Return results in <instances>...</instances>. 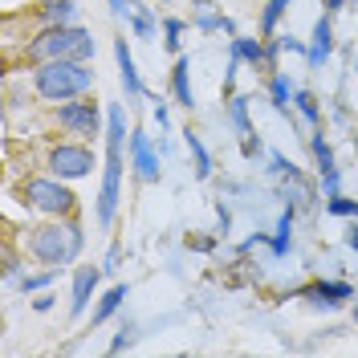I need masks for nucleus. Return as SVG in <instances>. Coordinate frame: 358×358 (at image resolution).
<instances>
[{
	"mask_svg": "<svg viewBox=\"0 0 358 358\" xmlns=\"http://www.w3.org/2000/svg\"><path fill=\"white\" fill-rule=\"evenodd\" d=\"M24 248H29V257H37L41 265L62 268V265H73V261L82 257V248H86V232H82V224L69 220V216H49L45 224L29 228Z\"/></svg>",
	"mask_w": 358,
	"mask_h": 358,
	"instance_id": "obj_1",
	"label": "nucleus"
},
{
	"mask_svg": "<svg viewBox=\"0 0 358 358\" xmlns=\"http://www.w3.org/2000/svg\"><path fill=\"white\" fill-rule=\"evenodd\" d=\"M94 90V69L90 62H41L33 66V94L49 102V106H62L69 98H86Z\"/></svg>",
	"mask_w": 358,
	"mask_h": 358,
	"instance_id": "obj_2",
	"label": "nucleus"
},
{
	"mask_svg": "<svg viewBox=\"0 0 358 358\" xmlns=\"http://www.w3.org/2000/svg\"><path fill=\"white\" fill-rule=\"evenodd\" d=\"M94 33L82 29V24H53V29H41L37 37L24 41V62L41 66V62H90L94 57Z\"/></svg>",
	"mask_w": 358,
	"mask_h": 358,
	"instance_id": "obj_3",
	"label": "nucleus"
},
{
	"mask_svg": "<svg viewBox=\"0 0 358 358\" xmlns=\"http://www.w3.org/2000/svg\"><path fill=\"white\" fill-rule=\"evenodd\" d=\"M21 203L41 212V216H73L78 212V196L69 192V179H24L21 183Z\"/></svg>",
	"mask_w": 358,
	"mask_h": 358,
	"instance_id": "obj_4",
	"label": "nucleus"
},
{
	"mask_svg": "<svg viewBox=\"0 0 358 358\" xmlns=\"http://www.w3.org/2000/svg\"><path fill=\"white\" fill-rule=\"evenodd\" d=\"M53 118H57V127L66 134H78V138H98L102 134V110H98V102L94 98H69V102H62L57 110H53Z\"/></svg>",
	"mask_w": 358,
	"mask_h": 358,
	"instance_id": "obj_5",
	"label": "nucleus"
},
{
	"mask_svg": "<svg viewBox=\"0 0 358 358\" xmlns=\"http://www.w3.org/2000/svg\"><path fill=\"white\" fill-rule=\"evenodd\" d=\"M45 167H49V176L73 183V179H86L94 171V151L82 147V143H57L49 151V159H45Z\"/></svg>",
	"mask_w": 358,
	"mask_h": 358,
	"instance_id": "obj_6",
	"label": "nucleus"
},
{
	"mask_svg": "<svg viewBox=\"0 0 358 358\" xmlns=\"http://www.w3.org/2000/svg\"><path fill=\"white\" fill-rule=\"evenodd\" d=\"M118 200H122V151L106 147V167H102V187H98V224L102 228L114 224Z\"/></svg>",
	"mask_w": 358,
	"mask_h": 358,
	"instance_id": "obj_7",
	"label": "nucleus"
},
{
	"mask_svg": "<svg viewBox=\"0 0 358 358\" xmlns=\"http://www.w3.org/2000/svg\"><path fill=\"white\" fill-rule=\"evenodd\" d=\"M102 273H106V268H98V265H78L73 268V285H69V313H73V317H82V313L90 310V297H94V289H98Z\"/></svg>",
	"mask_w": 358,
	"mask_h": 358,
	"instance_id": "obj_8",
	"label": "nucleus"
},
{
	"mask_svg": "<svg viewBox=\"0 0 358 358\" xmlns=\"http://www.w3.org/2000/svg\"><path fill=\"white\" fill-rule=\"evenodd\" d=\"M131 167H134V176L143 179V183H155L159 179V155H155V147H151V134H143V131H131Z\"/></svg>",
	"mask_w": 358,
	"mask_h": 358,
	"instance_id": "obj_9",
	"label": "nucleus"
},
{
	"mask_svg": "<svg viewBox=\"0 0 358 358\" xmlns=\"http://www.w3.org/2000/svg\"><path fill=\"white\" fill-rule=\"evenodd\" d=\"M330 53H334V24H330V17H317L313 21V33H310V49H306L310 69H322L330 62Z\"/></svg>",
	"mask_w": 358,
	"mask_h": 358,
	"instance_id": "obj_10",
	"label": "nucleus"
},
{
	"mask_svg": "<svg viewBox=\"0 0 358 358\" xmlns=\"http://www.w3.org/2000/svg\"><path fill=\"white\" fill-rule=\"evenodd\" d=\"M297 297L334 310V306H342L346 297H355V285H346V281H313V285H306V289H297Z\"/></svg>",
	"mask_w": 358,
	"mask_h": 358,
	"instance_id": "obj_11",
	"label": "nucleus"
},
{
	"mask_svg": "<svg viewBox=\"0 0 358 358\" xmlns=\"http://www.w3.org/2000/svg\"><path fill=\"white\" fill-rule=\"evenodd\" d=\"M167 86H171V98H176L183 110L196 106V94H192V57H187V53H176V66H171Z\"/></svg>",
	"mask_w": 358,
	"mask_h": 358,
	"instance_id": "obj_12",
	"label": "nucleus"
},
{
	"mask_svg": "<svg viewBox=\"0 0 358 358\" xmlns=\"http://www.w3.org/2000/svg\"><path fill=\"white\" fill-rule=\"evenodd\" d=\"M33 17L41 29H53V24H78V0H41L33 8Z\"/></svg>",
	"mask_w": 358,
	"mask_h": 358,
	"instance_id": "obj_13",
	"label": "nucleus"
},
{
	"mask_svg": "<svg viewBox=\"0 0 358 358\" xmlns=\"http://www.w3.org/2000/svg\"><path fill=\"white\" fill-rule=\"evenodd\" d=\"M114 62H118V78H122V90H127V98H143L138 66H134L131 49H127V37H118V41H114Z\"/></svg>",
	"mask_w": 358,
	"mask_h": 358,
	"instance_id": "obj_14",
	"label": "nucleus"
},
{
	"mask_svg": "<svg viewBox=\"0 0 358 358\" xmlns=\"http://www.w3.org/2000/svg\"><path fill=\"white\" fill-rule=\"evenodd\" d=\"M224 21L228 17L216 8V0H192V24L200 33H224Z\"/></svg>",
	"mask_w": 358,
	"mask_h": 358,
	"instance_id": "obj_15",
	"label": "nucleus"
},
{
	"mask_svg": "<svg viewBox=\"0 0 358 358\" xmlns=\"http://www.w3.org/2000/svg\"><path fill=\"white\" fill-rule=\"evenodd\" d=\"M127 285H122V281H118V285H110V289L102 293V297H98V306H94V317H90V322H94V326H106V322H110L114 313L122 310V301H127Z\"/></svg>",
	"mask_w": 358,
	"mask_h": 358,
	"instance_id": "obj_16",
	"label": "nucleus"
},
{
	"mask_svg": "<svg viewBox=\"0 0 358 358\" xmlns=\"http://www.w3.org/2000/svg\"><path fill=\"white\" fill-rule=\"evenodd\" d=\"M122 143H127V110H122V102H110V110H106V147L122 151Z\"/></svg>",
	"mask_w": 358,
	"mask_h": 358,
	"instance_id": "obj_17",
	"label": "nucleus"
},
{
	"mask_svg": "<svg viewBox=\"0 0 358 358\" xmlns=\"http://www.w3.org/2000/svg\"><path fill=\"white\" fill-rule=\"evenodd\" d=\"M293 216H297V203H289L285 212H281V220H277V232H273V241H268V248H273V257H285L293 245Z\"/></svg>",
	"mask_w": 358,
	"mask_h": 358,
	"instance_id": "obj_18",
	"label": "nucleus"
},
{
	"mask_svg": "<svg viewBox=\"0 0 358 358\" xmlns=\"http://www.w3.org/2000/svg\"><path fill=\"white\" fill-rule=\"evenodd\" d=\"M232 49L245 57L252 69H268V57H265V37H232Z\"/></svg>",
	"mask_w": 358,
	"mask_h": 358,
	"instance_id": "obj_19",
	"label": "nucleus"
},
{
	"mask_svg": "<svg viewBox=\"0 0 358 358\" xmlns=\"http://www.w3.org/2000/svg\"><path fill=\"white\" fill-rule=\"evenodd\" d=\"M289 98H293V82L285 73H268V102L277 114H289Z\"/></svg>",
	"mask_w": 358,
	"mask_h": 358,
	"instance_id": "obj_20",
	"label": "nucleus"
},
{
	"mask_svg": "<svg viewBox=\"0 0 358 358\" xmlns=\"http://www.w3.org/2000/svg\"><path fill=\"white\" fill-rule=\"evenodd\" d=\"M183 143H187V151H192V163H196V179H208L212 176V155H208V147L200 143V134L192 131H183Z\"/></svg>",
	"mask_w": 358,
	"mask_h": 358,
	"instance_id": "obj_21",
	"label": "nucleus"
},
{
	"mask_svg": "<svg viewBox=\"0 0 358 358\" xmlns=\"http://www.w3.org/2000/svg\"><path fill=\"white\" fill-rule=\"evenodd\" d=\"M310 151H313V163H317V171L326 176V171H334V147H330V138L322 134V127H313V138H310Z\"/></svg>",
	"mask_w": 358,
	"mask_h": 358,
	"instance_id": "obj_22",
	"label": "nucleus"
},
{
	"mask_svg": "<svg viewBox=\"0 0 358 358\" xmlns=\"http://www.w3.org/2000/svg\"><path fill=\"white\" fill-rule=\"evenodd\" d=\"M228 122H232V131L241 134V138L252 134V118H248V98L245 94H232V98H228Z\"/></svg>",
	"mask_w": 358,
	"mask_h": 358,
	"instance_id": "obj_23",
	"label": "nucleus"
},
{
	"mask_svg": "<svg viewBox=\"0 0 358 358\" xmlns=\"http://www.w3.org/2000/svg\"><path fill=\"white\" fill-rule=\"evenodd\" d=\"M289 4L293 0H265V8H261V37H273L277 33V24L289 13Z\"/></svg>",
	"mask_w": 358,
	"mask_h": 358,
	"instance_id": "obj_24",
	"label": "nucleus"
},
{
	"mask_svg": "<svg viewBox=\"0 0 358 358\" xmlns=\"http://www.w3.org/2000/svg\"><path fill=\"white\" fill-rule=\"evenodd\" d=\"M293 106H297V114H301L310 127H322V102L313 98L310 90H293Z\"/></svg>",
	"mask_w": 358,
	"mask_h": 358,
	"instance_id": "obj_25",
	"label": "nucleus"
},
{
	"mask_svg": "<svg viewBox=\"0 0 358 358\" xmlns=\"http://www.w3.org/2000/svg\"><path fill=\"white\" fill-rule=\"evenodd\" d=\"M127 24H131L134 37H143V41H147V37H155V17H151V8H147V4H134L131 17H127Z\"/></svg>",
	"mask_w": 358,
	"mask_h": 358,
	"instance_id": "obj_26",
	"label": "nucleus"
},
{
	"mask_svg": "<svg viewBox=\"0 0 358 358\" xmlns=\"http://www.w3.org/2000/svg\"><path fill=\"white\" fill-rule=\"evenodd\" d=\"M53 277H57V268L49 265L45 273H24L17 285H21V293H41V289H49V285H53Z\"/></svg>",
	"mask_w": 358,
	"mask_h": 358,
	"instance_id": "obj_27",
	"label": "nucleus"
},
{
	"mask_svg": "<svg viewBox=\"0 0 358 358\" xmlns=\"http://www.w3.org/2000/svg\"><path fill=\"white\" fill-rule=\"evenodd\" d=\"M183 29H187V21H179V17H167V21H163V45H167L171 53H179V41H183Z\"/></svg>",
	"mask_w": 358,
	"mask_h": 358,
	"instance_id": "obj_28",
	"label": "nucleus"
},
{
	"mask_svg": "<svg viewBox=\"0 0 358 358\" xmlns=\"http://www.w3.org/2000/svg\"><path fill=\"white\" fill-rule=\"evenodd\" d=\"M268 163H273V167H268V171H273V176H281V179H289V176H297V167H293L289 159L281 155V151H273V155H268Z\"/></svg>",
	"mask_w": 358,
	"mask_h": 358,
	"instance_id": "obj_29",
	"label": "nucleus"
},
{
	"mask_svg": "<svg viewBox=\"0 0 358 358\" xmlns=\"http://www.w3.org/2000/svg\"><path fill=\"white\" fill-rule=\"evenodd\" d=\"M261 151H265V143H261V134H257V131L241 138V155H245V159H257Z\"/></svg>",
	"mask_w": 358,
	"mask_h": 358,
	"instance_id": "obj_30",
	"label": "nucleus"
},
{
	"mask_svg": "<svg viewBox=\"0 0 358 358\" xmlns=\"http://www.w3.org/2000/svg\"><path fill=\"white\" fill-rule=\"evenodd\" d=\"M183 245L192 248V252H212V248H216V236H200V232L192 236V232H187V236H183Z\"/></svg>",
	"mask_w": 358,
	"mask_h": 358,
	"instance_id": "obj_31",
	"label": "nucleus"
},
{
	"mask_svg": "<svg viewBox=\"0 0 358 358\" xmlns=\"http://www.w3.org/2000/svg\"><path fill=\"white\" fill-rule=\"evenodd\" d=\"M151 102H155V106H151V114H155V122H159V131H167V127H171V110H167V102H163V98H151Z\"/></svg>",
	"mask_w": 358,
	"mask_h": 358,
	"instance_id": "obj_32",
	"label": "nucleus"
},
{
	"mask_svg": "<svg viewBox=\"0 0 358 358\" xmlns=\"http://www.w3.org/2000/svg\"><path fill=\"white\" fill-rule=\"evenodd\" d=\"M131 342H134V326H122V330L114 334V342H110V355H122Z\"/></svg>",
	"mask_w": 358,
	"mask_h": 358,
	"instance_id": "obj_33",
	"label": "nucleus"
},
{
	"mask_svg": "<svg viewBox=\"0 0 358 358\" xmlns=\"http://www.w3.org/2000/svg\"><path fill=\"white\" fill-rule=\"evenodd\" d=\"M17 273H21V257L13 245H4V277H17Z\"/></svg>",
	"mask_w": 358,
	"mask_h": 358,
	"instance_id": "obj_34",
	"label": "nucleus"
},
{
	"mask_svg": "<svg viewBox=\"0 0 358 358\" xmlns=\"http://www.w3.org/2000/svg\"><path fill=\"white\" fill-rule=\"evenodd\" d=\"M338 187H342V176H338V167H334V171H326V176H322V192H326V200L338 196Z\"/></svg>",
	"mask_w": 358,
	"mask_h": 358,
	"instance_id": "obj_35",
	"label": "nucleus"
},
{
	"mask_svg": "<svg viewBox=\"0 0 358 358\" xmlns=\"http://www.w3.org/2000/svg\"><path fill=\"white\" fill-rule=\"evenodd\" d=\"M216 220H220V236H228V228H232V212H228L224 203H216Z\"/></svg>",
	"mask_w": 358,
	"mask_h": 358,
	"instance_id": "obj_36",
	"label": "nucleus"
},
{
	"mask_svg": "<svg viewBox=\"0 0 358 358\" xmlns=\"http://www.w3.org/2000/svg\"><path fill=\"white\" fill-rule=\"evenodd\" d=\"M53 301H57L53 293H41V297H33V310H37V313H49V310H53Z\"/></svg>",
	"mask_w": 358,
	"mask_h": 358,
	"instance_id": "obj_37",
	"label": "nucleus"
},
{
	"mask_svg": "<svg viewBox=\"0 0 358 358\" xmlns=\"http://www.w3.org/2000/svg\"><path fill=\"white\" fill-rule=\"evenodd\" d=\"M118 261H122V248L114 245L110 252H106V265H102V268H106V273H118Z\"/></svg>",
	"mask_w": 358,
	"mask_h": 358,
	"instance_id": "obj_38",
	"label": "nucleus"
},
{
	"mask_svg": "<svg viewBox=\"0 0 358 358\" xmlns=\"http://www.w3.org/2000/svg\"><path fill=\"white\" fill-rule=\"evenodd\" d=\"M131 8H134V0H110V13H114V17H131Z\"/></svg>",
	"mask_w": 358,
	"mask_h": 358,
	"instance_id": "obj_39",
	"label": "nucleus"
},
{
	"mask_svg": "<svg viewBox=\"0 0 358 358\" xmlns=\"http://www.w3.org/2000/svg\"><path fill=\"white\" fill-rule=\"evenodd\" d=\"M281 49H289V53H306L310 45H306V41H297V37H281Z\"/></svg>",
	"mask_w": 358,
	"mask_h": 358,
	"instance_id": "obj_40",
	"label": "nucleus"
},
{
	"mask_svg": "<svg viewBox=\"0 0 358 358\" xmlns=\"http://www.w3.org/2000/svg\"><path fill=\"white\" fill-rule=\"evenodd\" d=\"M342 241H346V248H350V252H358V224H350V228H346V236H342Z\"/></svg>",
	"mask_w": 358,
	"mask_h": 358,
	"instance_id": "obj_41",
	"label": "nucleus"
},
{
	"mask_svg": "<svg viewBox=\"0 0 358 358\" xmlns=\"http://www.w3.org/2000/svg\"><path fill=\"white\" fill-rule=\"evenodd\" d=\"M342 4H346V0H326V8H330V13H338Z\"/></svg>",
	"mask_w": 358,
	"mask_h": 358,
	"instance_id": "obj_42",
	"label": "nucleus"
},
{
	"mask_svg": "<svg viewBox=\"0 0 358 358\" xmlns=\"http://www.w3.org/2000/svg\"><path fill=\"white\" fill-rule=\"evenodd\" d=\"M355 155H358V134H355Z\"/></svg>",
	"mask_w": 358,
	"mask_h": 358,
	"instance_id": "obj_43",
	"label": "nucleus"
},
{
	"mask_svg": "<svg viewBox=\"0 0 358 358\" xmlns=\"http://www.w3.org/2000/svg\"><path fill=\"white\" fill-rule=\"evenodd\" d=\"M355 69H358V49H355Z\"/></svg>",
	"mask_w": 358,
	"mask_h": 358,
	"instance_id": "obj_44",
	"label": "nucleus"
},
{
	"mask_svg": "<svg viewBox=\"0 0 358 358\" xmlns=\"http://www.w3.org/2000/svg\"><path fill=\"white\" fill-rule=\"evenodd\" d=\"M159 4H171V0H159Z\"/></svg>",
	"mask_w": 358,
	"mask_h": 358,
	"instance_id": "obj_45",
	"label": "nucleus"
},
{
	"mask_svg": "<svg viewBox=\"0 0 358 358\" xmlns=\"http://www.w3.org/2000/svg\"><path fill=\"white\" fill-rule=\"evenodd\" d=\"M355 322H358V310H355Z\"/></svg>",
	"mask_w": 358,
	"mask_h": 358,
	"instance_id": "obj_46",
	"label": "nucleus"
}]
</instances>
